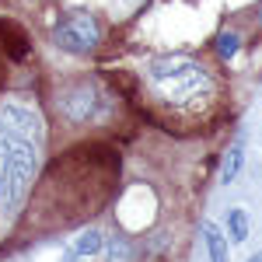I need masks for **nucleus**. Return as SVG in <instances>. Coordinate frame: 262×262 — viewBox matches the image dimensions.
Instances as JSON below:
<instances>
[{
    "instance_id": "f257e3e1",
    "label": "nucleus",
    "mask_w": 262,
    "mask_h": 262,
    "mask_svg": "<svg viewBox=\"0 0 262 262\" xmlns=\"http://www.w3.org/2000/svg\"><path fill=\"white\" fill-rule=\"evenodd\" d=\"M147 81L154 88V95H161V98L171 101V105H189V101H200V98H206V95H213L210 74L192 60H158V63H150Z\"/></svg>"
},
{
    "instance_id": "f03ea898",
    "label": "nucleus",
    "mask_w": 262,
    "mask_h": 262,
    "mask_svg": "<svg viewBox=\"0 0 262 262\" xmlns=\"http://www.w3.org/2000/svg\"><path fill=\"white\" fill-rule=\"evenodd\" d=\"M39 168V147L28 140H11L0 137V203L7 206V213H18L28 185L35 179Z\"/></svg>"
},
{
    "instance_id": "7ed1b4c3",
    "label": "nucleus",
    "mask_w": 262,
    "mask_h": 262,
    "mask_svg": "<svg viewBox=\"0 0 262 262\" xmlns=\"http://www.w3.org/2000/svg\"><path fill=\"white\" fill-rule=\"evenodd\" d=\"M101 39V28L91 14H70L53 28V42L67 53H91Z\"/></svg>"
},
{
    "instance_id": "20e7f679",
    "label": "nucleus",
    "mask_w": 262,
    "mask_h": 262,
    "mask_svg": "<svg viewBox=\"0 0 262 262\" xmlns=\"http://www.w3.org/2000/svg\"><path fill=\"white\" fill-rule=\"evenodd\" d=\"M60 112L74 122H88L101 116V91L91 81H74L60 91Z\"/></svg>"
},
{
    "instance_id": "39448f33",
    "label": "nucleus",
    "mask_w": 262,
    "mask_h": 262,
    "mask_svg": "<svg viewBox=\"0 0 262 262\" xmlns=\"http://www.w3.org/2000/svg\"><path fill=\"white\" fill-rule=\"evenodd\" d=\"M0 137L11 140H28L39 147L42 143V119L39 112L25 108V105H4L0 108Z\"/></svg>"
},
{
    "instance_id": "423d86ee",
    "label": "nucleus",
    "mask_w": 262,
    "mask_h": 262,
    "mask_svg": "<svg viewBox=\"0 0 262 262\" xmlns=\"http://www.w3.org/2000/svg\"><path fill=\"white\" fill-rule=\"evenodd\" d=\"M0 42H4V49H7V56L14 63H21L28 56V39H25V32H21L14 21H0Z\"/></svg>"
},
{
    "instance_id": "0eeeda50",
    "label": "nucleus",
    "mask_w": 262,
    "mask_h": 262,
    "mask_svg": "<svg viewBox=\"0 0 262 262\" xmlns=\"http://www.w3.org/2000/svg\"><path fill=\"white\" fill-rule=\"evenodd\" d=\"M203 238H206V248H210V262H231V252H227V242H224L221 227L217 224H203Z\"/></svg>"
},
{
    "instance_id": "6e6552de",
    "label": "nucleus",
    "mask_w": 262,
    "mask_h": 262,
    "mask_svg": "<svg viewBox=\"0 0 262 262\" xmlns=\"http://www.w3.org/2000/svg\"><path fill=\"white\" fill-rule=\"evenodd\" d=\"M242 161H245V147H242V143H234V147L224 154V161H221V182H224V185H231V182L238 179Z\"/></svg>"
},
{
    "instance_id": "1a4fd4ad",
    "label": "nucleus",
    "mask_w": 262,
    "mask_h": 262,
    "mask_svg": "<svg viewBox=\"0 0 262 262\" xmlns=\"http://www.w3.org/2000/svg\"><path fill=\"white\" fill-rule=\"evenodd\" d=\"M108 262H133V242L122 238V234H116V238L108 242Z\"/></svg>"
},
{
    "instance_id": "9d476101",
    "label": "nucleus",
    "mask_w": 262,
    "mask_h": 262,
    "mask_svg": "<svg viewBox=\"0 0 262 262\" xmlns=\"http://www.w3.org/2000/svg\"><path fill=\"white\" fill-rule=\"evenodd\" d=\"M101 245H105V238H101L98 231H84L81 238L74 242V252L77 255H95V252H101Z\"/></svg>"
},
{
    "instance_id": "9b49d317",
    "label": "nucleus",
    "mask_w": 262,
    "mask_h": 262,
    "mask_svg": "<svg viewBox=\"0 0 262 262\" xmlns=\"http://www.w3.org/2000/svg\"><path fill=\"white\" fill-rule=\"evenodd\" d=\"M227 231H231V242H245L248 238V217H245V210H231Z\"/></svg>"
},
{
    "instance_id": "f8f14e48",
    "label": "nucleus",
    "mask_w": 262,
    "mask_h": 262,
    "mask_svg": "<svg viewBox=\"0 0 262 262\" xmlns=\"http://www.w3.org/2000/svg\"><path fill=\"white\" fill-rule=\"evenodd\" d=\"M234 53H238V35L234 32H221L217 35V56L221 60H231Z\"/></svg>"
},
{
    "instance_id": "ddd939ff",
    "label": "nucleus",
    "mask_w": 262,
    "mask_h": 262,
    "mask_svg": "<svg viewBox=\"0 0 262 262\" xmlns=\"http://www.w3.org/2000/svg\"><path fill=\"white\" fill-rule=\"evenodd\" d=\"M248 262H262V252H255V255H252V259H248Z\"/></svg>"
},
{
    "instance_id": "4468645a",
    "label": "nucleus",
    "mask_w": 262,
    "mask_h": 262,
    "mask_svg": "<svg viewBox=\"0 0 262 262\" xmlns=\"http://www.w3.org/2000/svg\"><path fill=\"white\" fill-rule=\"evenodd\" d=\"M259 21H262V7H259Z\"/></svg>"
}]
</instances>
